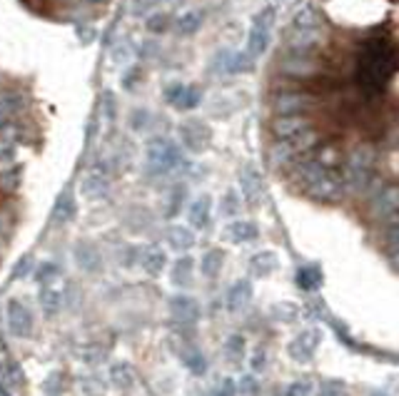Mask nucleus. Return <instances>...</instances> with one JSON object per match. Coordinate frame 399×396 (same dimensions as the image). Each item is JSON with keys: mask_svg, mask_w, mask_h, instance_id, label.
I'll use <instances>...</instances> for the list:
<instances>
[{"mask_svg": "<svg viewBox=\"0 0 399 396\" xmlns=\"http://www.w3.org/2000/svg\"><path fill=\"white\" fill-rule=\"evenodd\" d=\"M289 182L295 185L307 199L319 202V205H337L347 197L344 192L342 175L337 167H324L322 162H317L310 152L302 155L292 167L287 170Z\"/></svg>", "mask_w": 399, "mask_h": 396, "instance_id": "nucleus-1", "label": "nucleus"}, {"mask_svg": "<svg viewBox=\"0 0 399 396\" xmlns=\"http://www.w3.org/2000/svg\"><path fill=\"white\" fill-rule=\"evenodd\" d=\"M379 150L377 145L372 143H359L354 145L347 155H344L342 164H339V175H342L344 192L347 197H367L370 187L374 185V180L379 177Z\"/></svg>", "mask_w": 399, "mask_h": 396, "instance_id": "nucleus-2", "label": "nucleus"}, {"mask_svg": "<svg viewBox=\"0 0 399 396\" xmlns=\"http://www.w3.org/2000/svg\"><path fill=\"white\" fill-rule=\"evenodd\" d=\"M324 40V27L319 10L315 3H304L302 10H297V15L292 18L285 35V45L287 53H302V55H317L322 48Z\"/></svg>", "mask_w": 399, "mask_h": 396, "instance_id": "nucleus-3", "label": "nucleus"}, {"mask_svg": "<svg viewBox=\"0 0 399 396\" xmlns=\"http://www.w3.org/2000/svg\"><path fill=\"white\" fill-rule=\"evenodd\" d=\"M389 75H392V55H389V48L379 45V42L367 45L357 65L359 88L365 90L367 95H379L387 88Z\"/></svg>", "mask_w": 399, "mask_h": 396, "instance_id": "nucleus-4", "label": "nucleus"}, {"mask_svg": "<svg viewBox=\"0 0 399 396\" xmlns=\"http://www.w3.org/2000/svg\"><path fill=\"white\" fill-rule=\"evenodd\" d=\"M145 160H147V170L155 177L170 175L182 164V150L178 143H172L167 137H152L150 143L145 145Z\"/></svg>", "mask_w": 399, "mask_h": 396, "instance_id": "nucleus-5", "label": "nucleus"}, {"mask_svg": "<svg viewBox=\"0 0 399 396\" xmlns=\"http://www.w3.org/2000/svg\"><path fill=\"white\" fill-rule=\"evenodd\" d=\"M275 18H277V8L275 5H265L262 10H257L255 13L252 25H250V33H247V50H245L250 58H260V55L267 53Z\"/></svg>", "mask_w": 399, "mask_h": 396, "instance_id": "nucleus-6", "label": "nucleus"}, {"mask_svg": "<svg viewBox=\"0 0 399 396\" xmlns=\"http://www.w3.org/2000/svg\"><path fill=\"white\" fill-rule=\"evenodd\" d=\"M324 70L317 55H302V53H285L280 60V73L289 80H312Z\"/></svg>", "mask_w": 399, "mask_h": 396, "instance_id": "nucleus-7", "label": "nucleus"}, {"mask_svg": "<svg viewBox=\"0 0 399 396\" xmlns=\"http://www.w3.org/2000/svg\"><path fill=\"white\" fill-rule=\"evenodd\" d=\"M315 97L302 90H280L272 100V110L275 115H304L307 110H312Z\"/></svg>", "mask_w": 399, "mask_h": 396, "instance_id": "nucleus-8", "label": "nucleus"}, {"mask_svg": "<svg viewBox=\"0 0 399 396\" xmlns=\"http://www.w3.org/2000/svg\"><path fill=\"white\" fill-rule=\"evenodd\" d=\"M178 132L180 143L185 145V150L195 152V155L205 152L210 147V143H213V132H210V127L202 120H185V123L180 125Z\"/></svg>", "mask_w": 399, "mask_h": 396, "instance_id": "nucleus-9", "label": "nucleus"}, {"mask_svg": "<svg viewBox=\"0 0 399 396\" xmlns=\"http://www.w3.org/2000/svg\"><path fill=\"white\" fill-rule=\"evenodd\" d=\"M322 342V334L317 329H307V332H300V334L287 344V354L292 362L297 364H310L315 359V351Z\"/></svg>", "mask_w": 399, "mask_h": 396, "instance_id": "nucleus-10", "label": "nucleus"}, {"mask_svg": "<svg viewBox=\"0 0 399 396\" xmlns=\"http://www.w3.org/2000/svg\"><path fill=\"white\" fill-rule=\"evenodd\" d=\"M5 312H8V329H10L13 336H28L33 332V314H30V309L23 301L10 299Z\"/></svg>", "mask_w": 399, "mask_h": 396, "instance_id": "nucleus-11", "label": "nucleus"}, {"mask_svg": "<svg viewBox=\"0 0 399 396\" xmlns=\"http://www.w3.org/2000/svg\"><path fill=\"white\" fill-rule=\"evenodd\" d=\"M170 314L180 327H193L200 319V304L187 294H175L170 299Z\"/></svg>", "mask_w": 399, "mask_h": 396, "instance_id": "nucleus-12", "label": "nucleus"}, {"mask_svg": "<svg viewBox=\"0 0 399 396\" xmlns=\"http://www.w3.org/2000/svg\"><path fill=\"white\" fill-rule=\"evenodd\" d=\"M240 185H242V195L247 199L250 205L257 207L262 202V195H265V182H262V175L257 167L252 164H245L240 170Z\"/></svg>", "mask_w": 399, "mask_h": 396, "instance_id": "nucleus-13", "label": "nucleus"}, {"mask_svg": "<svg viewBox=\"0 0 399 396\" xmlns=\"http://www.w3.org/2000/svg\"><path fill=\"white\" fill-rule=\"evenodd\" d=\"M80 192H83V197L90 199V202L105 199L110 195V177L100 170H90L83 177V182H80Z\"/></svg>", "mask_w": 399, "mask_h": 396, "instance_id": "nucleus-14", "label": "nucleus"}, {"mask_svg": "<svg viewBox=\"0 0 399 396\" xmlns=\"http://www.w3.org/2000/svg\"><path fill=\"white\" fill-rule=\"evenodd\" d=\"M310 130V120L304 115H277L272 120V135L275 140H289L300 132Z\"/></svg>", "mask_w": 399, "mask_h": 396, "instance_id": "nucleus-15", "label": "nucleus"}, {"mask_svg": "<svg viewBox=\"0 0 399 396\" xmlns=\"http://www.w3.org/2000/svg\"><path fill=\"white\" fill-rule=\"evenodd\" d=\"M217 60H222L220 70L222 73H228V75H242V73H250V70H255V58H250L247 53H225L217 55Z\"/></svg>", "mask_w": 399, "mask_h": 396, "instance_id": "nucleus-16", "label": "nucleus"}, {"mask_svg": "<svg viewBox=\"0 0 399 396\" xmlns=\"http://www.w3.org/2000/svg\"><path fill=\"white\" fill-rule=\"evenodd\" d=\"M210 214H213V199L202 195V197L193 199L190 207H187V222L195 227V230H205L210 225Z\"/></svg>", "mask_w": 399, "mask_h": 396, "instance_id": "nucleus-17", "label": "nucleus"}, {"mask_svg": "<svg viewBox=\"0 0 399 396\" xmlns=\"http://www.w3.org/2000/svg\"><path fill=\"white\" fill-rule=\"evenodd\" d=\"M250 299H252V284H250V280H237L228 289L225 304H228L230 312H242L250 304Z\"/></svg>", "mask_w": 399, "mask_h": 396, "instance_id": "nucleus-18", "label": "nucleus"}, {"mask_svg": "<svg viewBox=\"0 0 399 396\" xmlns=\"http://www.w3.org/2000/svg\"><path fill=\"white\" fill-rule=\"evenodd\" d=\"M277 267H280V260L269 249H262V252H255L250 257V272H252V277H260V280L262 277H269Z\"/></svg>", "mask_w": 399, "mask_h": 396, "instance_id": "nucleus-19", "label": "nucleus"}, {"mask_svg": "<svg viewBox=\"0 0 399 396\" xmlns=\"http://www.w3.org/2000/svg\"><path fill=\"white\" fill-rule=\"evenodd\" d=\"M75 262H77V267H80L83 272L95 274L97 269H100L103 257H100V252H97L95 245H90V242H80V245L75 247Z\"/></svg>", "mask_w": 399, "mask_h": 396, "instance_id": "nucleus-20", "label": "nucleus"}, {"mask_svg": "<svg viewBox=\"0 0 399 396\" xmlns=\"http://www.w3.org/2000/svg\"><path fill=\"white\" fill-rule=\"evenodd\" d=\"M257 234H260L257 225L255 222H247V219H237V222L228 225V230H225V237H228L232 245H245V242H252V239H257Z\"/></svg>", "mask_w": 399, "mask_h": 396, "instance_id": "nucleus-21", "label": "nucleus"}, {"mask_svg": "<svg viewBox=\"0 0 399 396\" xmlns=\"http://www.w3.org/2000/svg\"><path fill=\"white\" fill-rule=\"evenodd\" d=\"M165 239L175 252H187V249H193L195 247V232L182 225H172L165 232Z\"/></svg>", "mask_w": 399, "mask_h": 396, "instance_id": "nucleus-22", "label": "nucleus"}, {"mask_svg": "<svg viewBox=\"0 0 399 396\" xmlns=\"http://www.w3.org/2000/svg\"><path fill=\"white\" fill-rule=\"evenodd\" d=\"M165 264H167V257L160 247H147V249L140 252V267H143L150 277H158V274L165 269Z\"/></svg>", "mask_w": 399, "mask_h": 396, "instance_id": "nucleus-23", "label": "nucleus"}, {"mask_svg": "<svg viewBox=\"0 0 399 396\" xmlns=\"http://www.w3.org/2000/svg\"><path fill=\"white\" fill-rule=\"evenodd\" d=\"M75 212H77L75 197H73V190L68 187V190L60 195V199H58L56 212H53V219H56L58 225H68V222L75 219Z\"/></svg>", "mask_w": 399, "mask_h": 396, "instance_id": "nucleus-24", "label": "nucleus"}, {"mask_svg": "<svg viewBox=\"0 0 399 396\" xmlns=\"http://www.w3.org/2000/svg\"><path fill=\"white\" fill-rule=\"evenodd\" d=\"M193 269H195V262L190 260V257H180V260L172 264L170 282L180 289L190 287V284H193Z\"/></svg>", "mask_w": 399, "mask_h": 396, "instance_id": "nucleus-25", "label": "nucleus"}, {"mask_svg": "<svg viewBox=\"0 0 399 396\" xmlns=\"http://www.w3.org/2000/svg\"><path fill=\"white\" fill-rule=\"evenodd\" d=\"M202 21H205V15H202V10H185V13L180 15L178 21L172 23L175 25V30H178V35H195L202 27Z\"/></svg>", "mask_w": 399, "mask_h": 396, "instance_id": "nucleus-26", "label": "nucleus"}, {"mask_svg": "<svg viewBox=\"0 0 399 396\" xmlns=\"http://www.w3.org/2000/svg\"><path fill=\"white\" fill-rule=\"evenodd\" d=\"M297 284L307 289V292H317V289L322 287V269H319V264L300 267L297 269Z\"/></svg>", "mask_w": 399, "mask_h": 396, "instance_id": "nucleus-27", "label": "nucleus"}, {"mask_svg": "<svg viewBox=\"0 0 399 396\" xmlns=\"http://www.w3.org/2000/svg\"><path fill=\"white\" fill-rule=\"evenodd\" d=\"M108 376H110V382L115 384L117 389H132V384H135V376H132V369H130V364H125V362H117L110 367V371H108Z\"/></svg>", "mask_w": 399, "mask_h": 396, "instance_id": "nucleus-28", "label": "nucleus"}, {"mask_svg": "<svg viewBox=\"0 0 399 396\" xmlns=\"http://www.w3.org/2000/svg\"><path fill=\"white\" fill-rule=\"evenodd\" d=\"M222 264H225V252L222 249H210L202 257V274L210 277V280H215L222 272Z\"/></svg>", "mask_w": 399, "mask_h": 396, "instance_id": "nucleus-29", "label": "nucleus"}, {"mask_svg": "<svg viewBox=\"0 0 399 396\" xmlns=\"http://www.w3.org/2000/svg\"><path fill=\"white\" fill-rule=\"evenodd\" d=\"M182 362H185V367L193 371L195 376H202L207 371L205 356H202V351H200V349H195V347L182 349Z\"/></svg>", "mask_w": 399, "mask_h": 396, "instance_id": "nucleus-30", "label": "nucleus"}, {"mask_svg": "<svg viewBox=\"0 0 399 396\" xmlns=\"http://www.w3.org/2000/svg\"><path fill=\"white\" fill-rule=\"evenodd\" d=\"M60 304H62V297H60L58 289H53V287H43L40 289V307H43L45 314L56 317L58 312H60Z\"/></svg>", "mask_w": 399, "mask_h": 396, "instance_id": "nucleus-31", "label": "nucleus"}, {"mask_svg": "<svg viewBox=\"0 0 399 396\" xmlns=\"http://www.w3.org/2000/svg\"><path fill=\"white\" fill-rule=\"evenodd\" d=\"M200 103H202V88H200V85H185V90H182V95H180L175 108L195 110V108H200Z\"/></svg>", "mask_w": 399, "mask_h": 396, "instance_id": "nucleus-32", "label": "nucleus"}, {"mask_svg": "<svg viewBox=\"0 0 399 396\" xmlns=\"http://www.w3.org/2000/svg\"><path fill=\"white\" fill-rule=\"evenodd\" d=\"M185 185H175L170 190V195H167V202H165V217H175V214H180V210H182V205H185Z\"/></svg>", "mask_w": 399, "mask_h": 396, "instance_id": "nucleus-33", "label": "nucleus"}, {"mask_svg": "<svg viewBox=\"0 0 399 396\" xmlns=\"http://www.w3.org/2000/svg\"><path fill=\"white\" fill-rule=\"evenodd\" d=\"M60 277V267L56 262H43L38 269H35V282L40 287H50V282H56Z\"/></svg>", "mask_w": 399, "mask_h": 396, "instance_id": "nucleus-34", "label": "nucleus"}, {"mask_svg": "<svg viewBox=\"0 0 399 396\" xmlns=\"http://www.w3.org/2000/svg\"><path fill=\"white\" fill-rule=\"evenodd\" d=\"M83 362L90 364V367H97V364H103L105 362V356H108V349L103 347V344H97V342H90L83 347Z\"/></svg>", "mask_w": 399, "mask_h": 396, "instance_id": "nucleus-35", "label": "nucleus"}, {"mask_svg": "<svg viewBox=\"0 0 399 396\" xmlns=\"http://www.w3.org/2000/svg\"><path fill=\"white\" fill-rule=\"evenodd\" d=\"M225 356H228L232 364H237L242 356H245V339H242L240 334H232L228 342H225Z\"/></svg>", "mask_w": 399, "mask_h": 396, "instance_id": "nucleus-36", "label": "nucleus"}, {"mask_svg": "<svg viewBox=\"0 0 399 396\" xmlns=\"http://www.w3.org/2000/svg\"><path fill=\"white\" fill-rule=\"evenodd\" d=\"M297 312H300V309H297V304H289V301H280V304H275V307H272V317H275L277 321H285V324L295 321L297 317H300Z\"/></svg>", "mask_w": 399, "mask_h": 396, "instance_id": "nucleus-37", "label": "nucleus"}, {"mask_svg": "<svg viewBox=\"0 0 399 396\" xmlns=\"http://www.w3.org/2000/svg\"><path fill=\"white\" fill-rule=\"evenodd\" d=\"M147 30L150 33H155V35H160V33H165V30H170V25H172V18L167 13H152L150 18H147Z\"/></svg>", "mask_w": 399, "mask_h": 396, "instance_id": "nucleus-38", "label": "nucleus"}, {"mask_svg": "<svg viewBox=\"0 0 399 396\" xmlns=\"http://www.w3.org/2000/svg\"><path fill=\"white\" fill-rule=\"evenodd\" d=\"M110 58H112V62H115V65H130L132 58H135V50H132L130 42H120V45H115V48H112Z\"/></svg>", "mask_w": 399, "mask_h": 396, "instance_id": "nucleus-39", "label": "nucleus"}, {"mask_svg": "<svg viewBox=\"0 0 399 396\" xmlns=\"http://www.w3.org/2000/svg\"><path fill=\"white\" fill-rule=\"evenodd\" d=\"M5 384L8 386H13V389H21L23 384H25V376H23V369L18 362H8L5 367Z\"/></svg>", "mask_w": 399, "mask_h": 396, "instance_id": "nucleus-40", "label": "nucleus"}, {"mask_svg": "<svg viewBox=\"0 0 399 396\" xmlns=\"http://www.w3.org/2000/svg\"><path fill=\"white\" fill-rule=\"evenodd\" d=\"M220 212L225 217H234V214L240 212V195L232 190L225 192V197H222V202H220Z\"/></svg>", "mask_w": 399, "mask_h": 396, "instance_id": "nucleus-41", "label": "nucleus"}, {"mask_svg": "<svg viewBox=\"0 0 399 396\" xmlns=\"http://www.w3.org/2000/svg\"><path fill=\"white\" fill-rule=\"evenodd\" d=\"M83 394L85 396H103L105 384L100 382L97 376H88V379H83Z\"/></svg>", "mask_w": 399, "mask_h": 396, "instance_id": "nucleus-42", "label": "nucleus"}, {"mask_svg": "<svg viewBox=\"0 0 399 396\" xmlns=\"http://www.w3.org/2000/svg\"><path fill=\"white\" fill-rule=\"evenodd\" d=\"M240 394H242V396H260V382H257V379H255L252 374L242 376V382H240Z\"/></svg>", "mask_w": 399, "mask_h": 396, "instance_id": "nucleus-43", "label": "nucleus"}, {"mask_svg": "<svg viewBox=\"0 0 399 396\" xmlns=\"http://www.w3.org/2000/svg\"><path fill=\"white\" fill-rule=\"evenodd\" d=\"M317 396H344V384L337 382V379L335 382H322Z\"/></svg>", "mask_w": 399, "mask_h": 396, "instance_id": "nucleus-44", "label": "nucleus"}, {"mask_svg": "<svg viewBox=\"0 0 399 396\" xmlns=\"http://www.w3.org/2000/svg\"><path fill=\"white\" fill-rule=\"evenodd\" d=\"M43 391H45L48 396H58V394H60L62 384H60V374H58V371H53V374H50L48 379L43 382Z\"/></svg>", "mask_w": 399, "mask_h": 396, "instance_id": "nucleus-45", "label": "nucleus"}, {"mask_svg": "<svg viewBox=\"0 0 399 396\" xmlns=\"http://www.w3.org/2000/svg\"><path fill=\"white\" fill-rule=\"evenodd\" d=\"M33 257H30V254H25V257H23L21 262H18V264H15V272H13V280H23V277H28L30 272H33Z\"/></svg>", "mask_w": 399, "mask_h": 396, "instance_id": "nucleus-46", "label": "nucleus"}, {"mask_svg": "<svg viewBox=\"0 0 399 396\" xmlns=\"http://www.w3.org/2000/svg\"><path fill=\"white\" fill-rule=\"evenodd\" d=\"M182 90H185V85H182V82H170V85L165 88V92H162V97H165V103L178 105L180 95H182Z\"/></svg>", "mask_w": 399, "mask_h": 396, "instance_id": "nucleus-47", "label": "nucleus"}, {"mask_svg": "<svg viewBox=\"0 0 399 396\" xmlns=\"http://www.w3.org/2000/svg\"><path fill=\"white\" fill-rule=\"evenodd\" d=\"M285 396H312V386L307 382H292L287 384Z\"/></svg>", "mask_w": 399, "mask_h": 396, "instance_id": "nucleus-48", "label": "nucleus"}, {"mask_svg": "<svg viewBox=\"0 0 399 396\" xmlns=\"http://www.w3.org/2000/svg\"><path fill=\"white\" fill-rule=\"evenodd\" d=\"M147 123H150V112H145V110L132 112V117H130V127H132V130H143V127H147Z\"/></svg>", "mask_w": 399, "mask_h": 396, "instance_id": "nucleus-49", "label": "nucleus"}, {"mask_svg": "<svg viewBox=\"0 0 399 396\" xmlns=\"http://www.w3.org/2000/svg\"><path fill=\"white\" fill-rule=\"evenodd\" d=\"M115 112H117V103H115V95H112L110 90L105 92V115H108V123L115 120Z\"/></svg>", "mask_w": 399, "mask_h": 396, "instance_id": "nucleus-50", "label": "nucleus"}, {"mask_svg": "<svg viewBox=\"0 0 399 396\" xmlns=\"http://www.w3.org/2000/svg\"><path fill=\"white\" fill-rule=\"evenodd\" d=\"M77 38H80V42H85V45H90V42L97 38V30L95 27H77Z\"/></svg>", "mask_w": 399, "mask_h": 396, "instance_id": "nucleus-51", "label": "nucleus"}, {"mask_svg": "<svg viewBox=\"0 0 399 396\" xmlns=\"http://www.w3.org/2000/svg\"><path fill=\"white\" fill-rule=\"evenodd\" d=\"M158 53H160V45L155 40L143 42V48H140V55H143V58H147V60H150V58H155Z\"/></svg>", "mask_w": 399, "mask_h": 396, "instance_id": "nucleus-52", "label": "nucleus"}, {"mask_svg": "<svg viewBox=\"0 0 399 396\" xmlns=\"http://www.w3.org/2000/svg\"><path fill=\"white\" fill-rule=\"evenodd\" d=\"M138 77H140V68H130L123 75V85L128 90H132V88H135V82H138Z\"/></svg>", "mask_w": 399, "mask_h": 396, "instance_id": "nucleus-53", "label": "nucleus"}, {"mask_svg": "<svg viewBox=\"0 0 399 396\" xmlns=\"http://www.w3.org/2000/svg\"><path fill=\"white\" fill-rule=\"evenodd\" d=\"M250 364H252V371H260L265 367V351L257 349L255 354H252V359H250Z\"/></svg>", "mask_w": 399, "mask_h": 396, "instance_id": "nucleus-54", "label": "nucleus"}, {"mask_svg": "<svg viewBox=\"0 0 399 396\" xmlns=\"http://www.w3.org/2000/svg\"><path fill=\"white\" fill-rule=\"evenodd\" d=\"M0 396H10V386L8 384H0Z\"/></svg>", "mask_w": 399, "mask_h": 396, "instance_id": "nucleus-55", "label": "nucleus"}, {"mask_svg": "<svg viewBox=\"0 0 399 396\" xmlns=\"http://www.w3.org/2000/svg\"><path fill=\"white\" fill-rule=\"evenodd\" d=\"M370 396H389V394H385V391H374V394H370Z\"/></svg>", "mask_w": 399, "mask_h": 396, "instance_id": "nucleus-56", "label": "nucleus"}, {"mask_svg": "<svg viewBox=\"0 0 399 396\" xmlns=\"http://www.w3.org/2000/svg\"><path fill=\"white\" fill-rule=\"evenodd\" d=\"M85 3H103V0H85Z\"/></svg>", "mask_w": 399, "mask_h": 396, "instance_id": "nucleus-57", "label": "nucleus"}, {"mask_svg": "<svg viewBox=\"0 0 399 396\" xmlns=\"http://www.w3.org/2000/svg\"><path fill=\"white\" fill-rule=\"evenodd\" d=\"M269 3H277V0H269Z\"/></svg>", "mask_w": 399, "mask_h": 396, "instance_id": "nucleus-58", "label": "nucleus"}]
</instances>
